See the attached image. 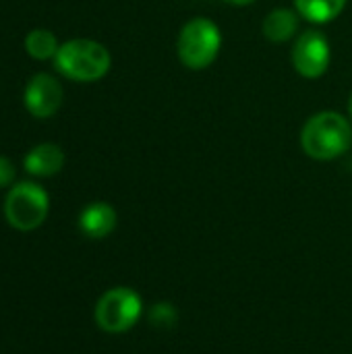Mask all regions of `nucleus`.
Listing matches in <instances>:
<instances>
[{
	"mask_svg": "<svg viewBox=\"0 0 352 354\" xmlns=\"http://www.w3.org/2000/svg\"><path fill=\"white\" fill-rule=\"evenodd\" d=\"M110 52L93 39H71L64 41L56 56L54 66L60 75L73 81L91 83L102 79L110 71Z\"/></svg>",
	"mask_w": 352,
	"mask_h": 354,
	"instance_id": "obj_2",
	"label": "nucleus"
},
{
	"mask_svg": "<svg viewBox=\"0 0 352 354\" xmlns=\"http://www.w3.org/2000/svg\"><path fill=\"white\" fill-rule=\"evenodd\" d=\"M299 29V12L290 8H274L263 21V35L270 41H288Z\"/></svg>",
	"mask_w": 352,
	"mask_h": 354,
	"instance_id": "obj_10",
	"label": "nucleus"
},
{
	"mask_svg": "<svg viewBox=\"0 0 352 354\" xmlns=\"http://www.w3.org/2000/svg\"><path fill=\"white\" fill-rule=\"evenodd\" d=\"M50 199L48 193L35 183H19L15 185L4 201L6 222L17 230H35L44 224L48 216Z\"/></svg>",
	"mask_w": 352,
	"mask_h": 354,
	"instance_id": "obj_4",
	"label": "nucleus"
},
{
	"mask_svg": "<svg viewBox=\"0 0 352 354\" xmlns=\"http://www.w3.org/2000/svg\"><path fill=\"white\" fill-rule=\"evenodd\" d=\"M222 2L234 4V6H247V4H251V2H255V0H222Z\"/></svg>",
	"mask_w": 352,
	"mask_h": 354,
	"instance_id": "obj_15",
	"label": "nucleus"
},
{
	"mask_svg": "<svg viewBox=\"0 0 352 354\" xmlns=\"http://www.w3.org/2000/svg\"><path fill=\"white\" fill-rule=\"evenodd\" d=\"M332 60L330 44L324 33L319 31H305L295 41L293 48V66L295 71L305 79H317L322 77Z\"/></svg>",
	"mask_w": 352,
	"mask_h": 354,
	"instance_id": "obj_6",
	"label": "nucleus"
},
{
	"mask_svg": "<svg viewBox=\"0 0 352 354\" xmlns=\"http://www.w3.org/2000/svg\"><path fill=\"white\" fill-rule=\"evenodd\" d=\"M346 6V0H295V8L311 23L334 21Z\"/></svg>",
	"mask_w": 352,
	"mask_h": 354,
	"instance_id": "obj_11",
	"label": "nucleus"
},
{
	"mask_svg": "<svg viewBox=\"0 0 352 354\" xmlns=\"http://www.w3.org/2000/svg\"><path fill=\"white\" fill-rule=\"evenodd\" d=\"M352 127L346 116L338 112L313 114L301 131L303 151L319 162L340 158L351 149Z\"/></svg>",
	"mask_w": 352,
	"mask_h": 354,
	"instance_id": "obj_1",
	"label": "nucleus"
},
{
	"mask_svg": "<svg viewBox=\"0 0 352 354\" xmlns=\"http://www.w3.org/2000/svg\"><path fill=\"white\" fill-rule=\"evenodd\" d=\"M58 48L60 46L56 41V35L48 29H33L25 37V50L35 60H46L56 56Z\"/></svg>",
	"mask_w": 352,
	"mask_h": 354,
	"instance_id": "obj_12",
	"label": "nucleus"
},
{
	"mask_svg": "<svg viewBox=\"0 0 352 354\" xmlns=\"http://www.w3.org/2000/svg\"><path fill=\"white\" fill-rule=\"evenodd\" d=\"M23 164L25 170L33 176H52L62 170L64 153L54 143H39L25 156Z\"/></svg>",
	"mask_w": 352,
	"mask_h": 354,
	"instance_id": "obj_9",
	"label": "nucleus"
},
{
	"mask_svg": "<svg viewBox=\"0 0 352 354\" xmlns=\"http://www.w3.org/2000/svg\"><path fill=\"white\" fill-rule=\"evenodd\" d=\"M141 299L131 288L108 290L95 307V322L104 332L122 334L131 330L141 315Z\"/></svg>",
	"mask_w": 352,
	"mask_h": 354,
	"instance_id": "obj_5",
	"label": "nucleus"
},
{
	"mask_svg": "<svg viewBox=\"0 0 352 354\" xmlns=\"http://www.w3.org/2000/svg\"><path fill=\"white\" fill-rule=\"evenodd\" d=\"M151 322H154L156 326L168 328V326H172V324L176 322V311L172 309V305H166V303L156 305L154 311H151Z\"/></svg>",
	"mask_w": 352,
	"mask_h": 354,
	"instance_id": "obj_13",
	"label": "nucleus"
},
{
	"mask_svg": "<svg viewBox=\"0 0 352 354\" xmlns=\"http://www.w3.org/2000/svg\"><path fill=\"white\" fill-rule=\"evenodd\" d=\"M349 112H351V118H352V95H351V100H349Z\"/></svg>",
	"mask_w": 352,
	"mask_h": 354,
	"instance_id": "obj_16",
	"label": "nucleus"
},
{
	"mask_svg": "<svg viewBox=\"0 0 352 354\" xmlns=\"http://www.w3.org/2000/svg\"><path fill=\"white\" fill-rule=\"evenodd\" d=\"M79 228L89 239H104L116 228V212L108 203H91L79 216Z\"/></svg>",
	"mask_w": 352,
	"mask_h": 354,
	"instance_id": "obj_8",
	"label": "nucleus"
},
{
	"mask_svg": "<svg viewBox=\"0 0 352 354\" xmlns=\"http://www.w3.org/2000/svg\"><path fill=\"white\" fill-rule=\"evenodd\" d=\"M15 178V166L8 158L0 156V187H8Z\"/></svg>",
	"mask_w": 352,
	"mask_h": 354,
	"instance_id": "obj_14",
	"label": "nucleus"
},
{
	"mask_svg": "<svg viewBox=\"0 0 352 354\" xmlns=\"http://www.w3.org/2000/svg\"><path fill=\"white\" fill-rule=\"evenodd\" d=\"M220 48H222L220 27L205 17H195L187 21L176 41L178 60L191 71L207 68L218 58Z\"/></svg>",
	"mask_w": 352,
	"mask_h": 354,
	"instance_id": "obj_3",
	"label": "nucleus"
},
{
	"mask_svg": "<svg viewBox=\"0 0 352 354\" xmlns=\"http://www.w3.org/2000/svg\"><path fill=\"white\" fill-rule=\"evenodd\" d=\"M23 102H25V108L35 118H48L62 104V87L54 77L39 73L27 83L25 93H23Z\"/></svg>",
	"mask_w": 352,
	"mask_h": 354,
	"instance_id": "obj_7",
	"label": "nucleus"
}]
</instances>
